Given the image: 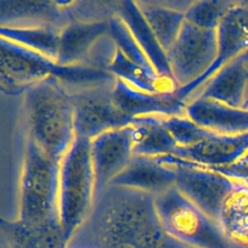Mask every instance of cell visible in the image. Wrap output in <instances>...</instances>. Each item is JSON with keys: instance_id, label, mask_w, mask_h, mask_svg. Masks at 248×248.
<instances>
[{"instance_id": "obj_1", "label": "cell", "mask_w": 248, "mask_h": 248, "mask_svg": "<svg viewBox=\"0 0 248 248\" xmlns=\"http://www.w3.org/2000/svg\"><path fill=\"white\" fill-rule=\"evenodd\" d=\"M77 232L101 248H186L163 229L154 195L116 184L97 195Z\"/></svg>"}, {"instance_id": "obj_2", "label": "cell", "mask_w": 248, "mask_h": 248, "mask_svg": "<svg viewBox=\"0 0 248 248\" xmlns=\"http://www.w3.org/2000/svg\"><path fill=\"white\" fill-rule=\"evenodd\" d=\"M58 166L59 162L40 150L22 133L16 209L13 218L7 221L38 234L61 233L57 214Z\"/></svg>"}, {"instance_id": "obj_3", "label": "cell", "mask_w": 248, "mask_h": 248, "mask_svg": "<svg viewBox=\"0 0 248 248\" xmlns=\"http://www.w3.org/2000/svg\"><path fill=\"white\" fill-rule=\"evenodd\" d=\"M20 119L23 135L57 162L77 138L71 97L54 77L21 95Z\"/></svg>"}, {"instance_id": "obj_4", "label": "cell", "mask_w": 248, "mask_h": 248, "mask_svg": "<svg viewBox=\"0 0 248 248\" xmlns=\"http://www.w3.org/2000/svg\"><path fill=\"white\" fill-rule=\"evenodd\" d=\"M96 199L90 140L77 137L58 166L57 214L64 241L86 220Z\"/></svg>"}, {"instance_id": "obj_5", "label": "cell", "mask_w": 248, "mask_h": 248, "mask_svg": "<svg viewBox=\"0 0 248 248\" xmlns=\"http://www.w3.org/2000/svg\"><path fill=\"white\" fill-rule=\"evenodd\" d=\"M165 232L186 248H232L217 222L186 198L174 185L154 196Z\"/></svg>"}, {"instance_id": "obj_6", "label": "cell", "mask_w": 248, "mask_h": 248, "mask_svg": "<svg viewBox=\"0 0 248 248\" xmlns=\"http://www.w3.org/2000/svg\"><path fill=\"white\" fill-rule=\"evenodd\" d=\"M217 56L216 30L201 28L185 19L167 51L171 78L185 104L204 83Z\"/></svg>"}, {"instance_id": "obj_7", "label": "cell", "mask_w": 248, "mask_h": 248, "mask_svg": "<svg viewBox=\"0 0 248 248\" xmlns=\"http://www.w3.org/2000/svg\"><path fill=\"white\" fill-rule=\"evenodd\" d=\"M115 77L67 90L72 101L77 137L97 136L130 124L133 119L120 108L114 94Z\"/></svg>"}, {"instance_id": "obj_8", "label": "cell", "mask_w": 248, "mask_h": 248, "mask_svg": "<svg viewBox=\"0 0 248 248\" xmlns=\"http://www.w3.org/2000/svg\"><path fill=\"white\" fill-rule=\"evenodd\" d=\"M174 171V186L215 221L220 207L235 185L228 176L174 155L160 158Z\"/></svg>"}, {"instance_id": "obj_9", "label": "cell", "mask_w": 248, "mask_h": 248, "mask_svg": "<svg viewBox=\"0 0 248 248\" xmlns=\"http://www.w3.org/2000/svg\"><path fill=\"white\" fill-rule=\"evenodd\" d=\"M61 66L30 48L1 39V90L22 95L33 85L56 77Z\"/></svg>"}, {"instance_id": "obj_10", "label": "cell", "mask_w": 248, "mask_h": 248, "mask_svg": "<svg viewBox=\"0 0 248 248\" xmlns=\"http://www.w3.org/2000/svg\"><path fill=\"white\" fill-rule=\"evenodd\" d=\"M130 124L105 132L90 140L96 197L111 184L135 156Z\"/></svg>"}, {"instance_id": "obj_11", "label": "cell", "mask_w": 248, "mask_h": 248, "mask_svg": "<svg viewBox=\"0 0 248 248\" xmlns=\"http://www.w3.org/2000/svg\"><path fill=\"white\" fill-rule=\"evenodd\" d=\"M184 112L196 124L211 133L237 135L248 132V108L195 97L186 103Z\"/></svg>"}, {"instance_id": "obj_12", "label": "cell", "mask_w": 248, "mask_h": 248, "mask_svg": "<svg viewBox=\"0 0 248 248\" xmlns=\"http://www.w3.org/2000/svg\"><path fill=\"white\" fill-rule=\"evenodd\" d=\"M205 97L231 107L248 108V60L238 56L219 69L186 103Z\"/></svg>"}, {"instance_id": "obj_13", "label": "cell", "mask_w": 248, "mask_h": 248, "mask_svg": "<svg viewBox=\"0 0 248 248\" xmlns=\"http://www.w3.org/2000/svg\"><path fill=\"white\" fill-rule=\"evenodd\" d=\"M247 150L248 132L237 135L209 132L198 142L177 150L174 156L208 168H219L233 164Z\"/></svg>"}, {"instance_id": "obj_14", "label": "cell", "mask_w": 248, "mask_h": 248, "mask_svg": "<svg viewBox=\"0 0 248 248\" xmlns=\"http://www.w3.org/2000/svg\"><path fill=\"white\" fill-rule=\"evenodd\" d=\"M216 34L218 56L204 83L224 65L248 50V5L245 0L234 1L220 21Z\"/></svg>"}, {"instance_id": "obj_15", "label": "cell", "mask_w": 248, "mask_h": 248, "mask_svg": "<svg viewBox=\"0 0 248 248\" xmlns=\"http://www.w3.org/2000/svg\"><path fill=\"white\" fill-rule=\"evenodd\" d=\"M111 184L157 195L174 185L172 168L160 158L135 155Z\"/></svg>"}, {"instance_id": "obj_16", "label": "cell", "mask_w": 248, "mask_h": 248, "mask_svg": "<svg viewBox=\"0 0 248 248\" xmlns=\"http://www.w3.org/2000/svg\"><path fill=\"white\" fill-rule=\"evenodd\" d=\"M192 1H140V12L157 42L166 52L175 40Z\"/></svg>"}, {"instance_id": "obj_17", "label": "cell", "mask_w": 248, "mask_h": 248, "mask_svg": "<svg viewBox=\"0 0 248 248\" xmlns=\"http://www.w3.org/2000/svg\"><path fill=\"white\" fill-rule=\"evenodd\" d=\"M216 222L232 247L248 248L247 184L235 181L220 207Z\"/></svg>"}, {"instance_id": "obj_18", "label": "cell", "mask_w": 248, "mask_h": 248, "mask_svg": "<svg viewBox=\"0 0 248 248\" xmlns=\"http://www.w3.org/2000/svg\"><path fill=\"white\" fill-rule=\"evenodd\" d=\"M130 126L135 155L151 158L175 155L176 144L164 126L160 114L134 118Z\"/></svg>"}, {"instance_id": "obj_19", "label": "cell", "mask_w": 248, "mask_h": 248, "mask_svg": "<svg viewBox=\"0 0 248 248\" xmlns=\"http://www.w3.org/2000/svg\"><path fill=\"white\" fill-rule=\"evenodd\" d=\"M233 3L232 0L192 1L185 13V19L201 28L216 30Z\"/></svg>"}, {"instance_id": "obj_20", "label": "cell", "mask_w": 248, "mask_h": 248, "mask_svg": "<svg viewBox=\"0 0 248 248\" xmlns=\"http://www.w3.org/2000/svg\"><path fill=\"white\" fill-rule=\"evenodd\" d=\"M233 181L248 185V150L233 164L226 167L210 168Z\"/></svg>"}, {"instance_id": "obj_21", "label": "cell", "mask_w": 248, "mask_h": 248, "mask_svg": "<svg viewBox=\"0 0 248 248\" xmlns=\"http://www.w3.org/2000/svg\"><path fill=\"white\" fill-rule=\"evenodd\" d=\"M64 248H101L97 243L88 237L76 232L69 240L65 242Z\"/></svg>"}, {"instance_id": "obj_22", "label": "cell", "mask_w": 248, "mask_h": 248, "mask_svg": "<svg viewBox=\"0 0 248 248\" xmlns=\"http://www.w3.org/2000/svg\"><path fill=\"white\" fill-rule=\"evenodd\" d=\"M65 241L61 235H54L44 240L37 248H64Z\"/></svg>"}, {"instance_id": "obj_23", "label": "cell", "mask_w": 248, "mask_h": 248, "mask_svg": "<svg viewBox=\"0 0 248 248\" xmlns=\"http://www.w3.org/2000/svg\"><path fill=\"white\" fill-rule=\"evenodd\" d=\"M240 57H242V58H244V59L248 60V50H247L246 52H244L242 55H240Z\"/></svg>"}, {"instance_id": "obj_24", "label": "cell", "mask_w": 248, "mask_h": 248, "mask_svg": "<svg viewBox=\"0 0 248 248\" xmlns=\"http://www.w3.org/2000/svg\"><path fill=\"white\" fill-rule=\"evenodd\" d=\"M245 2H246V4L248 5V0H245Z\"/></svg>"}]
</instances>
